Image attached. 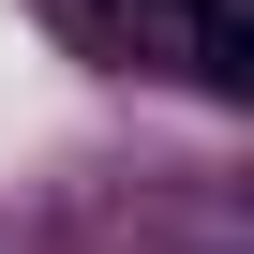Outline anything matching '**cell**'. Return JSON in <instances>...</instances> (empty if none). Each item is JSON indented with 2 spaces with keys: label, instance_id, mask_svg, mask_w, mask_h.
I'll return each mask as SVG.
<instances>
[{
  "label": "cell",
  "instance_id": "1",
  "mask_svg": "<svg viewBox=\"0 0 254 254\" xmlns=\"http://www.w3.org/2000/svg\"><path fill=\"white\" fill-rule=\"evenodd\" d=\"M180 60L209 90H254V0H180Z\"/></svg>",
  "mask_w": 254,
  "mask_h": 254
},
{
  "label": "cell",
  "instance_id": "2",
  "mask_svg": "<svg viewBox=\"0 0 254 254\" xmlns=\"http://www.w3.org/2000/svg\"><path fill=\"white\" fill-rule=\"evenodd\" d=\"M75 30H105V45H180V0H75Z\"/></svg>",
  "mask_w": 254,
  "mask_h": 254
}]
</instances>
